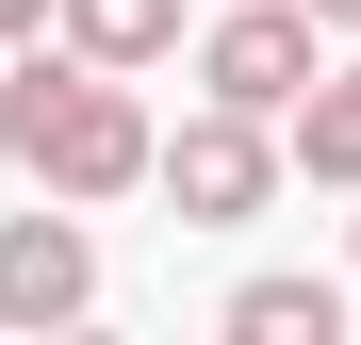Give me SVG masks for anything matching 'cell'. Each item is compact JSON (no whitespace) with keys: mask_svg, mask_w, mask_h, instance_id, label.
<instances>
[{"mask_svg":"<svg viewBox=\"0 0 361 345\" xmlns=\"http://www.w3.org/2000/svg\"><path fill=\"white\" fill-rule=\"evenodd\" d=\"M0 148H17L33 198H82V214L164 181V132H148L132 66H99V49H66V33H33L17 66H0Z\"/></svg>","mask_w":361,"mask_h":345,"instance_id":"obj_1","label":"cell"},{"mask_svg":"<svg viewBox=\"0 0 361 345\" xmlns=\"http://www.w3.org/2000/svg\"><path fill=\"white\" fill-rule=\"evenodd\" d=\"M49 33H66V49H99V66H164V49H180V0H66V17H49Z\"/></svg>","mask_w":361,"mask_h":345,"instance_id":"obj_7","label":"cell"},{"mask_svg":"<svg viewBox=\"0 0 361 345\" xmlns=\"http://www.w3.org/2000/svg\"><path fill=\"white\" fill-rule=\"evenodd\" d=\"M99 313V230H82V198H33V214H0V329H82Z\"/></svg>","mask_w":361,"mask_h":345,"instance_id":"obj_4","label":"cell"},{"mask_svg":"<svg viewBox=\"0 0 361 345\" xmlns=\"http://www.w3.org/2000/svg\"><path fill=\"white\" fill-rule=\"evenodd\" d=\"M312 83H329V17H312V0H214L197 99H230V115H295Z\"/></svg>","mask_w":361,"mask_h":345,"instance_id":"obj_3","label":"cell"},{"mask_svg":"<svg viewBox=\"0 0 361 345\" xmlns=\"http://www.w3.org/2000/svg\"><path fill=\"white\" fill-rule=\"evenodd\" d=\"M230 345H345V279H247V296H230Z\"/></svg>","mask_w":361,"mask_h":345,"instance_id":"obj_6","label":"cell"},{"mask_svg":"<svg viewBox=\"0 0 361 345\" xmlns=\"http://www.w3.org/2000/svg\"><path fill=\"white\" fill-rule=\"evenodd\" d=\"M49 17H66V0H0V49H33V33H49Z\"/></svg>","mask_w":361,"mask_h":345,"instance_id":"obj_8","label":"cell"},{"mask_svg":"<svg viewBox=\"0 0 361 345\" xmlns=\"http://www.w3.org/2000/svg\"><path fill=\"white\" fill-rule=\"evenodd\" d=\"M279 132H295V181H345V198H361V33H345V66L295 99Z\"/></svg>","mask_w":361,"mask_h":345,"instance_id":"obj_5","label":"cell"},{"mask_svg":"<svg viewBox=\"0 0 361 345\" xmlns=\"http://www.w3.org/2000/svg\"><path fill=\"white\" fill-rule=\"evenodd\" d=\"M279 164H295V132H279V115L197 99V115L164 132V181H148V198H180V230H247V214L279 198Z\"/></svg>","mask_w":361,"mask_h":345,"instance_id":"obj_2","label":"cell"},{"mask_svg":"<svg viewBox=\"0 0 361 345\" xmlns=\"http://www.w3.org/2000/svg\"><path fill=\"white\" fill-rule=\"evenodd\" d=\"M312 17H329V33H361V0H312Z\"/></svg>","mask_w":361,"mask_h":345,"instance_id":"obj_9","label":"cell"}]
</instances>
